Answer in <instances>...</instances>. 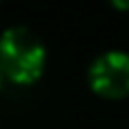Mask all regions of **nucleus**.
Wrapping results in <instances>:
<instances>
[{
  "mask_svg": "<svg viewBox=\"0 0 129 129\" xmlns=\"http://www.w3.org/2000/svg\"><path fill=\"white\" fill-rule=\"evenodd\" d=\"M47 52L41 39L24 26H13L0 37V71L15 84H32L45 69Z\"/></svg>",
  "mask_w": 129,
  "mask_h": 129,
  "instance_id": "nucleus-1",
  "label": "nucleus"
},
{
  "mask_svg": "<svg viewBox=\"0 0 129 129\" xmlns=\"http://www.w3.org/2000/svg\"><path fill=\"white\" fill-rule=\"evenodd\" d=\"M90 88L108 99H123L129 95V54L110 50L97 56L88 71Z\"/></svg>",
  "mask_w": 129,
  "mask_h": 129,
  "instance_id": "nucleus-2",
  "label": "nucleus"
},
{
  "mask_svg": "<svg viewBox=\"0 0 129 129\" xmlns=\"http://www.w3.org/2000/svg\"><path fill=\"white\" fill-rule=\"evenodd\" d=\"M116 9H123V11H129V0H110Z\"/></svg>",
  "mask_w": 129,
  "mask_h": 129,
  "instance_id": "nucleus-3",
  "label": "nucleus"
},
{
  "mask_svg": "<svg viewBox=\"0 0 129 129\" xmlns=\"http://www.w3.org/2000/svg\"><path fill=\"white\" fill-rule=\"evenodd\" d=\"M2 78H5V75H2V71H0V86H2Z\"/></svg>",
  "mask_w": 129,
  "mask_h": 129,
  "instance_id": "nucleus-4",
  "label": "nucleus"
}]
</instances>
